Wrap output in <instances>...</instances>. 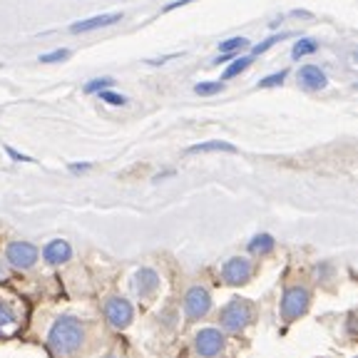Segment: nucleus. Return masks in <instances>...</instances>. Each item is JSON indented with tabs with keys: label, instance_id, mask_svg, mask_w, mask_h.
I'll use <instances>...</instances> for the list:
<instances>
[{
	"label": "nucleus",
	"instance_id": "1",
	"mask_svg": "<svg viewBox=\"0 0 358 358\" xmlns=\"http://www.w3.org/2000/svg\"><path fill=\"white\" fill-rule=\"evenodd\" d=\"M85 324L75 316H60L48 331V351L55 358H70L83 348Z\"/></svg>",
	"mask_w": 358,
	"mask_h": 358
},
{
	"label": "nucleus",
	"instance_id": "2",
	"mask_svg": "<svg viewBox=\"0 0 358 358\" xmlns=\"http://www.w3.org/2000/svg\"><path fill=\"white\" fill-rule=\"evenodd\" d=\"M252 321H254V306L246 299H234V301H229L219 311V324H222L224 331H231V334L244 331Z\"/></svg>",
	"mask_w": 358,
	"mask_h": 358
},
{
	"label": "nucleus",
	"instance_id": "3",
	"mask_svg": "<svg viewBox=\"0 0 358 358\" xmlns=\"http://www.w3.org/2000/svg\"><path fill=\"white\" fill-rule=\"evenodd\" d=\"M308 303H311V291L306 286H289L281 296V319L286 324L301 319L303 313L308 311Z\"/></svg>",
	"mask_w": 358,
	"mask_h": 358
},
{
	"label": "nucleus",
	"instance_id": "4",
	"mask_svg": "<svg viewBox=\"0 0 358 358\" xmlns=\"http://www.w3.org/2000/svg\"><path fill=\"white\" fill-rule=\"evenodd\" d=\"M6 262L13 268H20V271H28L38 262V246L30 244V241H10L6 249Z\"/></svg>",
	"mask_w": 358,
	"mask_h": 358
},
{
	"label": "nucleus",
	"instance_id": "5",
	"mask_svg": "<svg viewBox=\"0 0 358 358\" xmlns=\"http://www.w3.org/2000/svg\"><path fill=\"white\" fill-rule=\"evenodd\" d=\"M105 319L107 324L112 326V329H127L129 324H132L134 319V308L132 303L127 301V299H120V296H110L105 301Z\"/></svg>",
	"mask_w": 358,
	"mask_h": 358
},
{
	"label": "nucleus",
	"instance_id": "6",
	"mask_svg": "<svg viewBox=\"0 0 358 358\" xmlns=\"http://www.w3.org/2000/svg\"><path fill=\"white\" fill-rule=\"evenodd\" d=\"M254 262L246 257H231L229 262L222 266V281L229 286H241L254 276Z\"/></svg>",
	"mask_w": 358,
	"mask_h": 358
},
{
	"label": "nucleus",
	"instance_id": "7",
	"mask_svg": "<svg viewBox=\"0 0 358 358\" xmlns=\"http://www.w3.org/2000/svg\"><path fill=\"white\" fill-rule=\"evenodd\" d=\"M212 311V296L204 286H192L185 294V313L189 321L204 319L207 313Z\"/></svg>",
	"mask_w": 358,
	"mask_h": 358
},
{
	"label": "nucleus",
	"instance_id": "8",
	"mask_svg": "<svg viewBox=\"0 0 358 358\" xmlns=\"http://www.w3.org/2000/svg\"><path fill=\"white\" fill-rule=\"evenodd\" d=\"M227 346V338L219 329H201L199 334L194 336V351L199 353L201 358H214L224 351Z\"/></svg>",
	"mask_w": 358,
	"mask_h": 358
},
{
	"label": "nucleus",
	"instance_id": "9",
	"mask_svg": "<svg viewBox=\"0 0 358 358\" xmlns=\"http://www.w3.org/2000/svg\"><path fill=\"white\" fill-rule=\"evenodd\" d=\"M132 286H134V294H137L140 299L155 296L157 289H159V274H157L155 268H147V266L140 268V271L134 274Z\"/></svg>",
	"mask_w": 358,
	"mask_h": 358
},
{
	"label": "nucleus",
	"instance_id": "10",
	"mask_svg": "<svg viewBox=\"0 0 358 358\" xmlns=\"http://www.w3.org/2000/svg\"><path fill=\"white\" fill-rule=\"evenodd\" d=\"M43 259H45V264H50V266L67 264L70 259H73V246L67 244L65 239H52L50 244H45Z\"/></svg>",
	"mask_w": 358,
	"mask_h": 358
},
{
	"label": "nucleus",
	"instance_id": "11",
	"mask_svg": "<svg viewBox=\"0 0 358 358\" xmlns=\"http://www.w3.org/2000/svg\"><path fill=\"white\" fill-rule=\"evenodd\" d=\"M296 80H299V85H301L303 90H308V92L324 90L326 85H329V80H326V73L321 70L319 65H303L301 70H299Z\"/></svg>",
	"mask_w": 358,
	"mask_h": 358
},
{
	"label": "nucleus",
	"instance_id": "12",
	"mask_svg": "<svg viewBox=\"0 0 358 358\" xmlns=\"http://www.w3.org/2000/svg\"><path fill=\"white\" fill-rule=\"evenodd\" d=\"M122 15L120 13H107V15H95V17H87V20H80L75 22L70 33H87V30H97V28H107L112 22H120Z\"/></svg>",
	"mask_w": 358,
	"mask_h": 358
},
{
	"label": "nucleus",
	"instance_id": "13",
	"mask_svg": "<svg viewBox=\"0 0 358 358\" xmlns=\"http://www.w3.org/2000/svg\"><path fill=\"white\" fill-rule=\"evenodd\" d=\"M274 236L271 234H257L252 241H249V252L257 254V257H264V254L274 252Z\"/></svg>",
	"mask_w": 358,
	"mask_h": 358
},
{
	"label": "nucleus",
	"instance_id": "14",
	"mask_svg": "<svg viewBox=\"0 0 358 358\" xmlns=\"http://www.w3.org/2000/svg\"><path fill=\"white\" fill-rule=\"evenodd\" d=\"M17 326V313L10 303L0 301V334H8Z\"/></svg>",
	"mask_w": 358,
	"mask_h": 358
},
{
	"label": "nucleus",
	"instance_id": "15",
	"mask_svg": "<svg viewBox=\"0 0 358 358\" xmlns=\"http://www.w3.org/2000/svg\"><path fill=\"white\" fill-rule=\"evenodd\" d=\"M196 152H236L234 145H229V142H204V145H194L189 147V155H196Z\"/></svg>",
	"mask_w": 358,
	"mask_h": 358
},
{
	"label": "nucleus",
	"instance_id": "16",
	"mask_svg": "<svg viewBox=\"0 0 358 358\" xmlns=\"http://www.w3.org/2000/svg\"><path fill=\"white\" fill-rule=\"evenodd\" d=\"M316 50H319V43H316V40H311V38H303V40H299V43L294 45L291 57H294V60H299V57L311 55V52H316Z\"/></svg>",
	"mask_w": 358,
	"mask_h": 358
},
{
	"label": "nucleus",
	"instance_id": "17",
	"mask_svg": "<svg viewBox=\"0 0 358 358\" xmlns=\"http://www.w3.org/2000/svg\"><path fill=\"white\" fill-rule=\"evenodd\" d=\"M249 62H252V57H239V60H234V62H231V67H227V70H224V80H231V78H236L239 73H244L246 67H249Z\"/></svg>",
	"mask_w": 358,
	"mask_h": 358
},
{
	"label": "nucleus",
	"instance_id": "18",
	"mask_svg": "<svg viewBox=\"0 0 358 358\" xmlns=\"http://www.w3.org/2000/svg\"><path fill=\"white\" fill-rule=\"evenodd\" d=\"M246 45H249V40L246 38H229L219 45V50L222 52H239V50H244Z\"/></svg>",
	"mask_w": 358,
	"mask_h": 358
},
{
	"label": "nucleus",
	"instance_id": "19",
	"mask_svg": "<svg viewBox=\"0 0 358 358\" xmlns=\"http://www.w3.org/2000/svg\"><path fill=\"white\" fill-rule=\"evenodd\" d=\"M222 90H224L222 83H199L194 87V92H196V95L207 97V95H217V92H222Z\"/></svg>",
	"mask_w": 358,
	"mask_h": 358
},
{
	"label": "nucleus",
	"instance_id": "20",
	"mask_svg": "<svg viewBox=\"0 0 358 358\" xmlns=\"http://www.w3.org/2000/svg\"><path fill=\"white\" fill-rule=\"evenodd\" d=\"M110 85H115V80L112 78H100V80H90L87 85H85V92H102V90H107Z\"/></svg>",
	"mask_w": 358,
	"mask_h": 358
},
{
	"label": "nucleus",
	"instance_id": "21",
	"mask_svg": "<svg viewBox=\"0 0 358 358\" xmlns=\"http://www.w3.org/2000/svg\"><path fill=\"white\" fill-rule=\"evenodd\" d=\"M100 100L102 102H110V105H127V97L117 95V92H112V90H102V92H100Z\"/></svg>",
	"mask_w": 358,
	"mask_h": 358
},
{
	"label": "nucleus",
	"instance_id": "22",
	"mask_svg": "<svg viewBox=\"0 0 358 358\" xmlns=\"http://www.w3.org/2000/svg\"><path fill=\"white\" fill-rule=\"evenodd\" d=\"M286 80V70H281V73H274L268 75V78H264L262 83H259V87H276V85H281Z\"/></svg>",
	"mask_w": 358,
	"mask_h": 358
},
{
	"label": "nucleus",
	"instance_id": "23",
	"mask_svg": "<svg viewBox=\"0 0 358 358\" xmlns=\"http://www.w3.org/2000/svg\"><path fill=\"white\" fill-rule=\"evenodd\" d=\"M70 55L67 50H55V52H48V55H40V62H57V60H65V57Z\"/></svg>",
	"mask_w": 358,
	"mask_h": 358
},
{
	"label": "nucleus",
	"instance_id": "24",
	"mask_svg": "<svg viewBox=\"0 0 358 358\" xmlns=\"http://www.w3.org/2000/svg\"><path fill=\"white\" fill-rule=\"evenodd\" d=\"M276 40H279V38H276V35H274V38H268V40H264V43H262V45H259V48H254V55H262V52H266V50H268V48H271V45H274V43H276Z\"/></svg>",
	"mask_w": 358,
	"mask_h": 358
},
{
	"label": "nucleus",
	"instance_id": "25",
	"mask_svg": "<svg viewBox=\"0 0 358 358\" xmlns=\"http://www.w3.org/2000/svg\"><path fill=\"white\" fill-rule=\"evenodd\" d=\"M6 152L13 157V159H15V162H30V157L20 155V152H15V150H13V147H6Z\"/></svg>",
	"mask_w": 358,
	"mask_h": 358
},
{
	"label": "nucleus",
	"instance_id": "26",
	"mask_svg": "<svg viewBox=\"0 0 358 358\" xmlns=\"http://www.w3.org/2000/svg\"><path fill=\"white\" fill-rule=\"evenodd\" d=\"M107 358H115V356H107Z\"/></svg>",
	"mask_w": 358,
	"mask_h": 358
}]
</instances>
